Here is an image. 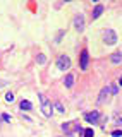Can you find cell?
I'll return each instance as SVG.
<instances>
[{"mask_svg":"<svg viewBox=\"0 0 122 137\" xmlns=\"http://www.w3.org/2000/svg\"><path fill=\"white\" fill-rule=\"evenodd\" d=\"M41 101V113L45 115V117H52V103L48 101V98L45 94H38Z\"/></svg>","mask_w":122,"mask_h":137,"instance_id":"cell-1","label":"cell"},{"mask_svg":"<svg viewBox=\"0 0 122 137\" xmlns=\"http://www.w3.org/2000/svg\"><path fill=\"white\" fill-rule=\"evenodd\" d=\"M62 130H64L65 134H72V132H76V130L83 132V129H81V125H79L77 122H67V123L62 125Z\"/></svg>","mask_w":122,"mask_h":137,"instance_id":"cell-2","label":"cell"},{"mask_svg":"<svg viewBox=\"0 0 122 137\" xmlns=\"http://www.w3.org/2000/svg\"><path fill=\"white\" fill-rule=\"evenodd\" d=\"M103 41L107 43V45H115L117 43V34L114 29H107L103 33Z\"/></svg>","mask_w":122,"mask_h":137,"instance_id":"cell-3","label":"cell"},{"mask_svg":"<svg viewBox=\"0 0 122 137\" xmlns=\"http://www.w3.org/2000/svg\"><path fill=\"white\" fill-rule=\"evenodd\" d=\"M70 67V58L67 55H60L57 58V68L58 70H65V68Z\"/></svg>","mask_w":122,"mask_h":137,"instance_id":"cell-4","label":"cell"},{"mask_svg":"<svg viewBox=\"0 0 122 137\" xmlns=\"http://www.w3.org/2000/svg\"><path fill=\"white\" fill-rule=\"evenodd\" d=\"M88 62H89V53H88V50H83L81 55H79V67H81L83 70H86Z\"/></svg>","mask_w":122,"mask_h":137,"instance_id":"cell-5","label":"cell"},{"mask_svg":"<svg viewBox=\"0 0 122 137\" xmlns=\"http://www.w3.org/2000/svg\"><path fill=\"white\" fill-rule=\"evenodd\" d=\"M74 28L77 29L79 33L84 31V16H83V14H77V16L74 17Z\"/></svg>","mask_w":122,"mask_h":137,"instance_id":"cell-6","label":"cell"},{"mask_svg":"<svg viewBox=\"0 0 122 137\" xmlns=\"http://www.w3.org/2000/svg\"><path fill=\"white\" fill-rule=\"evenodd\" d=\"M112 94V87H108V86H105L103 89L100 91V98H98V103H105L107 99H108V96Z\"/></svg>","mask_w":122,"mask_h":137,"instance_id":"cell-7","label":"cell"},{"mask_svg":"<svg viewBox=\"0 0 122 137\" xmlns=\"http://www.w3.org/2000/svg\"><path fill=\"white\" fill-rule=\"evenodd\" d=\"M84 118H86L88 123H96L98 118H100V113H98V111H89V113L84 115Z\"/></svg>","mask_w":122,"mask_h":137,"instance_id":"cell-8","label":"cell"},{"mask_svg":"<svg viewBox=\"0 0 122 137\" xmlns=\"http://www.w3.org/2000/svg\"><path fill=\"white\" fill-rule=\"evenodd\" d=\"M19 108L24 110V111H29V110L33 108V105H31V101H28V99H23V101L19 103Z\"/></svg>","mask_w":122,"mask_h":137,"instance_id":"cell-9","label":"cell"},{"mask_svg":"<svg viewBox=\"0 0 122 137\" xmlns=\"http://www.w3.org/2000/svg\"><path fill=\"white\" fill-rule=\"evenodd\" d=\"M103 5H96L95 7V10H93V14H91V17H93V19H98L100 16H101V14H103Z\"/></svg>","mask_w":122,"mask_h":137,"instance_id":"cell-10","label":"cell"},{"mask_svg":"<svg viewBox=\"0 0 122 137\" xmlns=\"http://www.w3.org/2000/svg\"><path fill=\"white\" fill-rule=\"evenodd\" d=\"M64 84H65V87H72V84H74V75L67 74L65 75V79H64Z\"/></svg>","mask_w":122,"mask_h":137,"instance_id":"cell-11","label":"cell"},{"mask_svg":"<svg viewBox=\"0 0 122 137\" xmlns=\"http://www.w3.org/2000/svg\"><path fill=\"white\" fill-rule=\"evenodd\" d=\"M110 60H112V63H120L122 62V53H120V51L114 53V55L110 57Z\"/></svg>","mask_w":122,"mask_h":137,"instance_id":"cell-12","label":"cell"},{"mask_svg":"<svg viewBox=\"0 0 122 137\" xmlns=\"http://www.w3.org/2000/svg\"><path fill=\"white\" fill-rule=\"evenodd\" d=\"M81 135H83V137H93V135H95V132H93V129L89 127V129H84V130L81 132Z\"/></svg>","mask_w":122,"mask_h":137,"instance_id":"cell-13","label":"cell"},{"mask_svg":"<svg viewBox=\"0 0 122 137\" xmlns=\"http://www.w3.org/2000/svg\"><path fill=\"white\" fill-rule=\"evenodd\" d=\"M53 106H55V110H57L58 113H64V111H65V110H64V106H62V103H60V101H55V103H53Z\"/></svg>","mask_w":122,"mask_h":137,"instance_id":"cell-14","label":"cell"},{"mask_svg":"<svg viewBox=\"0 0 122 137\" xmlns=\"http://www.w3.org/2000/svg\"><path fill=\"white\" fill-rule=\"evenodd\" d=\"M114 120H115L117 123L122 127V113H115V115H114Z\"/></svg>","mask_w":122,"mask_h":137,"instance_id":"cell-15","label":"cell"},{"mask_svg":"<svg viewBox=\"0 0 122 137\" xmlns=\"http://www.w3.org/2000/svg\"><path fill=\"white\" fill-rule=\"evenodd\" d=\"M14 98H16V96H14V93H7V94H5V101L7 103H12V101H14Z\"/></svg>","mask_w":122,"mask_h":137,"instance_id":"cell-16","label":"cell"},{"mask_svg":"<svg viewBox=\"0 0 122 137\" xmlns=\"http://www.w3.org/2000/svg\"><path fill=\"white\" fill-rule=\"evenodd\" d=\"M2 120L7 122V123H11V122H12V117H11V115H7V113H4V115H2Z\"/></svg>","mask_w":122,"mask_h":137,"instance_id":"cell-17","label":"cell"},{"mask_svg":"<svg viewBox=\"0 0 122 137\" xmlns=\"http://www.w3.org/2000/svg\"><path fill=\"white\" fill-rule=\"evenodd\" d=\"M112 137H122V130H114L112 132Z\"/></svg>","mask_w":122,"mask_h":137,"instance_id":"cell-18","label":"cell"},{"mask_svg":"<svg viewBox=\"0 0 122 137\" xmlns=\"http://www.w3.org/2000/svg\"><path fill=\"white\" fill-rule=\"evenodd\" d=\"M38 63H45V55H38Z\"/></svg>","mask_w":122,"mask_h":137,"instance_id":"cell-19","label":"cell"},{"mask_svg":"<svg viewBox=\"0 0 122 137\" xmlns=\"http://www.w3.org/2000/svg\"><path fill=\"white\" fill-rule=\"evenodd\" d=\"M119 84H120V86H122V75H120V79H119Z\"/></svg>","mask_w":122,"mask_h":137,"instance_id":"cell-20","label":"cell"},{"mask_svg":"<svg viewBox=\"0 0 122 137\" xmlns=\"http://www.w3.org/2000/svg\"><path fill=\"white\" fill-rule=\"evenodd\" d=\"M91 2H100V0H91Z\"/></svg>","mask_w":122,"mask_h":137,"instance_id":"cell-21","label":"cell"},{"mask_svg":"<svg viewBox=\"0 0 122 137\" xmlns=\"http://www.w3.org/2000/svg\"><path fill=\"white\" fill-rule=\"evenodd\" d=\"M65 2H72V0H65Z\"/></svg>","mask_w":122,"mask_h":137,"instance_id":"cell-22","label":"cell"}]
</instances>
